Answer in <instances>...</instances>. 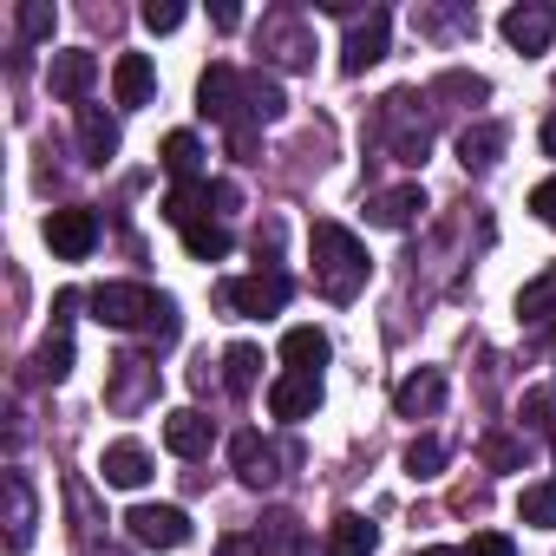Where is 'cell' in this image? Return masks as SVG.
<instances>
[{"mask_svg":"<svg viewBox=\"0 0 556 556\" xmlns=\"http://www.w3.org/2000/svg\"><path fill=\"white\" fill-rule=\"evenodd\" d=\"M439 471H445V445H439V439H413V445H406V478H413V484H432Z\"/></svg>","mask_w":556,"mask_h":556,"instance_id":"cell-30","label":"cell"},{"mask_svg":"<svg viewBox=\"0 0 556 556\" xmlns=\"http://www.w3.org/2000/svg\"><path fill=\"white\" fill-rule=\"evenodd\" d=\"M517 517L536 523V530H556V478H549V484H530V491L517 497Z\"/></svg>","mask_w":556,"mask_h":556,"instance_id":"cell-31","label":"cell"},{"mask_svg":"<svg viewBox=\"0 0 556 556\" xmlns=\"http://www.w3.org/2000/svg\"><path fill=\"white\" fill-rule=\"evenodd\" d=\"M53 21H60V14L47 8V0H27V8L14 14V27H21V40H47V34H53Z\"/></svg>","mask_w":556,"mask_h":556,"instance_id":"cell-35","label":"cell"},{"mask_svg":"<svg viewBox=\"0 0 556 556\" xmlns=\"http://www.w3.org/2000/svg\"><path fill=\"white\" fill-rule=\"evenodd\" d=\"M282 361H289L295 374H321V367H328V334H321V328H289V334H282Z\"/></svg>","mask_w":556,"mask_h":556,"instance_id":"cell-25","label":"cell"},{"mask_svg":"<svg viewBox=\"0 0 556 556\" xmlns=\"http://www.w3.org/2000/svg\"><path fill=\"white\" fill-rule=\"evenodd\" d=\"M73 308H79V295H73V289H66V295H60V302H53V328H60V334H66V321H73Z\"/></svg>","mask_w":556,"mask_h":556,"instance_id":"cell-41","label":"cell"},{"mask_svg":"<svg viewBox=\"0 0 556 556\" xmlns=\"http://www.w3.org/2000/svg\"><path fill=\"white\" fill-rule=\"evenodd\" d=\"M164 170H170L177 184H197V170H203V144H197L190 131H170V138H164Z\"/></svg>","mask_w":556,"mask_h":556,"instance_id":"cell-27","label":"cell"},{"mask_svg":"<svg viewBox=\"0 0 556 556\" xmlns=\"http://www.w3.org/2000/svg\"><path fill=\"white\" fill-rule=\"evenodd\" d=\"M543 151H549V157H556V112H549V118H543Z\"/></svg>","mask_w":556,"mask_h":556,"instance_id":"cell-42","label":"cell"},{"mask_svg":"<svg viewBox=\"0 0 556 556\" xmlns=\"http://www.w3.org/2000/svg\"><path fill=\"white\" fill-rule=\"evenodd\" d=\"M79 151H86V164L118 157V125H112L99 105H79Z\"/></svg>","mask_w":556,"mask_h":556,"instance_id":"cell-23","label":"cell"},{"mask_svg":"<svg viewBox=\"0 0 556 556\" xmlns=\"http://www.w3.org/2000/svg\"><path fill=\"white\" fill-rule=\"evenodd\" d=\"M517 321H530V328L556 321V262H549L543 275H530V282L517 289Z\"/></svg>","mask_w":556,"mask_h":556,"instance_id":"cell-21","label":"cell"},{"mask_svg":"<svg viewBox=\"0 0 556 556\" xmlns=\"http://www.w3.org/2000/svg\"><path fill=\"white\" fill-rule=\"evenodd\" d=\"M34 517H40V504H34L27 471H8V556H27V543H34Z\"/></svg>","mask_w":556,"mask_h":556,"instance_id":"cell-13","label":"cell"},{"mask_svg":"<svg viewBox=\"0 0 556 556\" xmlns=\"http://www.w3.org/2000/svg\"><path fill=\"white\" fill-rule=\"evenodd\" d=\"M197 112L236 131V125H242V112H249V86H242V73H236V66H210V73H203V86H197Z\"/></svg>","mask_w":556,"mask_h":556,"instance_id":"cell-4","label":"cell"},{"mask_svg":"<svg viewBox=\"0 0 556 556\" xmlns=\"http://www.w3.org/2000/svg\"><path fill=\"white\" fill-rule=\"evenodd\" d=\"M387 40H393V14H380V8H374L367 21H354V27H348L341 73H348V79H361L367 66H380V60H387Z\"/></svg>","mask_w":556,"mask_h":556,"instance_id":"cell-7","label":"cell"},{"mask_svg":"<svg viewBox=\"0 0 556 556\" xmlns=\"http://www.w3.org/2000/svg\"><path fill=\"white\" fill-rule=\"evenodd\" d=\"M321 406V374H282L268 387V413L275 419H308Z\"/></svg>","mask_w":556,"mask_h":556,"instance_id":"cell-12","label":"cell"},{"mask_svg":"<svg viewBox=\"0 0 556 556\" xmlns=\"http://www.w3.org/2000/svg\"><path fill=\"white\" fill-rule=\"evenodd\" d=\"M242 86H249V118L255 125H275L289 112V99H282V86H275L268 73H242Z\"/></svg>","mask_w":556,"mask_h":556,"instance_id":"cell-26","label":"cell"},{"mask_svg":"<svg viewBox=\"0 0 556 556\" xmlns=\"http://www.w3.org/2000/svg\"><path fill=\"white\" fill-rule=\"evenodd\" d=\"M530 210H536V223H549V229H556V177H543V184L530 190Z\"/></svg>","mask_w":556,"mask_h":556,"instance_id":"cell-39","label":"cell"},{"mask_svg":"<svg viewBox=\"0 0 556 556\" xmlns=\"http://www.w3.org/2000/svg\"><path fill=\"white\" fill-rule=\"evenodd\" d=\"M465 556H517V543H510V536H497V530H484V536H471V543H465Z\"/></svg>","mask_w":556,"mask_h":556,"instance_id":"cell-38","label":"cell"},{"mask_svg":"<svg viewBox=\"0 0 556 556\" xmlns=\"http://www.w3.org/2000/svg\"><path fill=\"white\" fill-rule=\"evenodd\" d=\"M302 517H289V510H275V517H262V530H255V556H302Z\"/></svg>","mask_w":556,"mask_h":556,"instance_id":"cell-22","label":"cell"},{"mask_svg":"<svg viewBox=\"0 0 556 556\" xmlns=\"http://www.w3.org/2000/svg\"><path fill=\"white\" fill-rule=\"evenodd\" d=\"M210 439H216V426H210L197 406H177V413L164 419V445H170L177 458H203V452H210Z\"/></svg>","mask_w":556,"mask_h":556,"instance_id":"cell-16","label":"cell"},{"mask_svg":"<svg viewBox=\"0 0 556 556\" xmlns=\"http://www.w3.org/2000/svg\"><path fill=\"white\" fill-rule=\"evenodd\" d=\"M393 406H400V419H432V413L445 406V374H439V367L406 374V380L393 387Z\"/></svg>","mask_w":556,"mask_h":556,"instance_id":"cell-11","label":"cell"},{"mask_svg":"<svg viewBox=\"0 0 556 556\" xmlns=\"http://www.w3.org/2000/svg\"><path fill=\"white\" fill-rule=\"evenodd\" d=\"M151 308H157V295L144 282H105V289H92V321H105V328H144Z\"/></svg>","mask_w":556,"mask_h":556,"instance_id":"cell-6","label":"cell"},{"mask_svg":"<svg viewBox=\"0 0 556 556\" xmlns=\"http://www.w3.org/2000/svg\"><path fill=\"white\" fill-rule=\"evenodd\" d=\"M523 419H530L536 432H556V393H549V387H536V393H523Z\"/></svg>","mask_w":556,"mask_h":556,"instance_id":"cell-36","label":"cell"},{"mask_svg":"<svg viewBox=\"0 0 556 556\" xmlns=\"http://www.w3.org/2000/svg\"><path fill=\"white\" fill-rule=\"evenodd\" d=\"M419 210H426V190H419V184H400V190H380V197L367 203V216H374L380 229H406V223H413Z\"/></svg>","mask_w":556,"mask_h":556,"instance_id":"cell-19","label":"cell"},{"mask_svg":"<svg viewBox=\"0 0 556 556\" xmlns=\"http://www.w3.org/2000/svg\"><path fill=\"white\" fill-rule=\"evenodd\" d=\"M144 341H151V348H170V341H177V302H170V295H157V308H151V321H144Z\"/></svg>","mask_w":556,"mask_h":556,"instance_id":"cell-33","label":"cell"},{"mask_svg":"<svg viewBox=\"0 0 556 556\" xmlns=\"http://www.w3.org/2000/svg\"><path fill=\"white\" fill-rule=\"evenodd\" d=\"M125 530H131V543H144V549H184V543L197 536V523H190L177 504H131Z\"/></svg>","mask_w":556,"mask_h":556,"instance_id":"cell-2","label":"cell"},{"mask_svg":"<svg viewBox=\"0 0 556 556\" xmlns=\"http://www.w3.org/2000/svg\"><path fill=\"white\" fill-rule=\"evenodd\" d=\"M92 79H99V60H92V53H53V66H47L53 99H86Z\"/></svg>","mask_w":556,"mask_h":556,"instance_id":"cell-17","label":"cell"},{"mask_svg":"<svg viewBox=\"0 0 556 556\" xmlns=\"http://www.w3.org/2000/svg\"><path fill=\"white\" fill-rule=\"evenodd\" d=\"M112 92H118V105H151V92H157L151 60H144V53H125V60L112 66Z\"/></svg>","mask_w":556,"mask_h":556,"instance_id":"cell-18","label":"cell"},{"mask_svg":"<svg viewBox=\"0 0 556 556\" xmlns=\"http://www.w3.org/2000/svg\"><path fill=\"white\" fill-rule=\"evenodd\" d=\"M47 249H53L60 262H86V255L99 249V216H92L86 203L53 210V216H47Z\"/></svg>","mask_w":556,"mask_h":556,"instance_id":"cell-5","label":"cell"},{"mask_svg":"<svg viewBox=\"0 0 556 556\" xmlns=\"http://www.w3.org/2000/svg\"><path fill=\"white\" fill-rule=\"evenodd\" d=\"M374 543H380V530H374L361 510H341V517L328 523V556H374Z\"/></svg>","mask_w":556,"mask_h":556,"instance_id":"cell-20","label":"cell"},{"mask_svg":"<svg viewBox=\"0 0 556 556\" xmlns=\"http://www.w3.org/2000/svg\"><path fill=\"white\" fill-rule=\"evenodd\" d=\"M523 458H530V445H523V439H504V432H497V439H484V465H491V471H517Z\"/></svg>","mask_w":556,"mask_h":556,"instance_id":"cell-34","label":"cell"},{"mask_svg":"<svg viewBox=\"0 0 556 556\" xmlns=\"http://www.w3.org/2000/svg\"><path fill=\"white\" fill-rule=\"evenodd\" d=\"M413 556H465V549H413Z\"/></svg>","mask_w":556,"mask_h":556,"instance_id":"cell-43","label":"cell"},{"mask_svg":"<svg viewBox=\"0 0 556 556\" xmlns=\"http://www.w3.org/2000/svg\"><path fill=\"white\" fill-rule=\"evenodd\" d=\"M223 308H236V315H282L289 308V275H275V268H262V275H242V282H223Z\"/></svg>","mask_w":556,"mask_h":556,"instance_id":"cell-3","label":"cell"},{"mask_svg":"<svg viewBox=\"0 0 556 556\" xmlns=\"http://www.w3.org/2000/svg\"><path fill=\"white\" fill-rule=\"evenodd\" d=\"M99 478H105V484H118V491H138V484L151 478V452H144L138 439H118V445H105Z\"/></svg>","mask_w":556,"mask_h":556,"instance_id":"cell-15","label":"cell"},{"mask_svg":"<svg viewBox=\"0 0 556 556\" xmlns=\"http://www.w3.org/2000/svg\"><path fill=\"white\" fill-rule=\"evenodd\" d=\"M210 21L229 34V27H242V8H229V0H216V8H210Z\"/></svg>","mask_w":556,"mask_h":556,"instance_id":"cell-40","label":"cell"},{"mask_svg":"<svg viewBox=\"0 0 556 556\" xmlns=\"http://www.w3.org/2000/svg\"><path fill=\"white\" fill-rule=\"evenodd\" d=\"M504 157V125H465L458 131V164L465 170H491Z\"/></svg>","mask_w":556,"mask_h":556,"instance_id":"cell-24","label":"cell"},{"mask_svg":"<svg viewBox=\"0 0 556 556\" xmlns=\"http://www.w3.org/2000/svg\"><path fill=\"white\" fill-rule=\"evenodd\" d=\"M184 249H190L197 262H223V255H229V229H216V223L197 216V223L184 229Z\"/></svg>","mask_w":556,"mask_h":556,"instance_id":"cell-29","label":"cell"},{"mask_svg":"<svg viewBox=\"0 0 556 556\" xmlns=\"http://www.w3.org/2000/svg\"><path fill=\"white\" fill-rule=\"evenodd\" d=\"M151 393H157V367H144L138 354L112 361V387H105V406H112V413H131V406H144Z\"/></svg>","mask_w":556,"mask_h":556,"instance_id":"cell-10","label":"cell"},{"mask_svg":"<svg viewBox=\"0 0 556 556\" xmlns=\"http://www.w3.org/2000/svg\"><path fill=\"white\" fill-rule=\"evenodd\" d=\"M144 27H151V34H177V27H184V8H177V0H151V8H144Z\"/></svg>","mask_w":556,"mask_h":556,"instance_id":"cell-37","label":"cell"},{"mask_svg":"<svg viewBox=\"0 0 556 556\" xmlns=\"http://www.w3.org/2000/svg\"><path fill=\"white\" fill-rule=\"evenodd\" d=\"M262 53H275L282 66H308L315 60V47H308V34H302L295 14H268L262 21Z\"/></svg>","mask_w":556,"mask_h":556,"instance_id":"cell-14","label":"cell"},{"mask_svg":"<svg viewBox=\"0 0 556 556\" xmlns=\"http://www.w3.org/2000/svg\"><path fill=\"white\" fill-rule=\"evenodd\" d=\"M504 40H510L517 53H549V40H556V8H543V0L510 8V14H504Z\"/></svg>","mask_w":556,"mask_h":556,"instance_id":"cell-9","label":"cell"},{"mask_svg":"<svg viewBox=\"0 0 556 556\" xmlns=\"http://www.w3.org/2000/svg\"><path fill=\"white\" fill-rule=\"evenodd\" d=\"M255 380H262V348L236 341V348L223 354V387H229V393H249Z\"/></svg>","mask_w":556,"mask_h":556,"instance_id":"cell-28","label":"cell"},{"mask_svg":"<svg viewBox=\"0 0 556 556\" xmlns=\"http://www.w3.org/2000/svg\"><path fill=\"white\" fill-rule=\"evenodd\" d=\"M308 242H315V282H321V295L328 302H354L367 289V275H374L367 242L354 229H341V223H315Z\"/></svg>","mask_w":556,"mask_h":556,"instance_id":"cell-1","label":"cell"},{"mask_svg":"<svg viewBox=\"0 0 556 556\" xmlns=\"http://www.w3.org/2000/svg\"><path fill=\"white\" fill-rule=\"evenodd\" d=\"M229 465H236V478H242L249 491H268L275 478H282V452H275L262 432H236V439H229Z\"/></svg>","mask_w":556,"mask_h":556,"instance_id":"cell-8","label":"cell"},{"mask_svg":"<svg viewBox=\"0 0 556 556\" xmlns=\"http://www.w3.org/2000/svg\"><path fill=\"white\" fill-rule=\"evenodd\" d=\"M66 374H73V341H66V334H53V341L34 354V380H53V387H60Z\"/></svg>","mask_w":556,"mask_h":556,"instance_id":"cell-32","label":"cell"}]
</instances>
